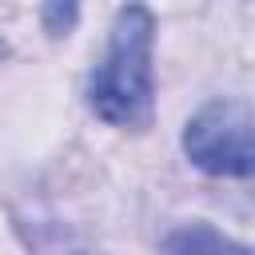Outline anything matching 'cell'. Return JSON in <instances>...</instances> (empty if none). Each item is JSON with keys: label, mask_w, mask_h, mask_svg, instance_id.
Returning <instances> with one entry per match:
<instances>
[{"label": "cell", "mask_w": 255, "mask_h": 255, "mask_svg": "<svg viewBox=\"0 0 255 255\" xmlns=\"http://www.w3.org/2000/svg\"><path fill=\"white\" fill-rule=\"evenodd\" d=\"M183 147L211 175H251V108L243 100L199 108L183 131Z\"/></svg>", "instance_id": "cell-2"}, {"label": "cell", "mask_w": 255, "mask_h": 255, "mask_svg": "<svg viewBox=\"0 0 255 255\" xmlns=\"http://www.w3.org/2000/svg\"><path fill=\"white\" fill-rule=\"evenodd\" d=\"M163 255H247V247L231 243L227 235H219L211 227H183L167 239Z\"/></svg>", "instance_id": "cell-3"}, {"label": "cell", "mask_w": 255, "mask_h": 255, "mask_svg": "<svg viewBox=\"0 0 255 255\" xmlns=\"http://www.w3.org/2000/svg\"><path fill=\"white\" fill-rule=\"evenodd\" d=\"M88 100L100 120L135 128L151 116V16L131 4L120 8L112 24V44L104 64L88 84Z\"/></svg>", "instance_id": "cell-1"}]
</instances>
